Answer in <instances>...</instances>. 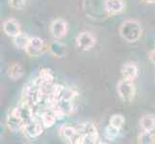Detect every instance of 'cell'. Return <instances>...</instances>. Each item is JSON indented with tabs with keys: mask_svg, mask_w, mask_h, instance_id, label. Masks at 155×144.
<instances>
[{
	"mask_svg": "<svg viewBox=\"0 0 155 144\" xmlns=\"http://www.w3.org/2000/svg\"><path fill=\"white\" fill-rule=\"evenodd\" d=\"M137 140L139 144H155V133L154 131H143L138 136Z\"/></svg>",
	"mask_w": 155,
	"mask_h": 144,
	"instance_id": "ffe728a7",
	"label": "cell"
},
{
	"mask_svg": "<svg viewBox=\"0 0 155 144\" xmlns=\"http://www.w3.org/2000/svg\"><path fill=\"white\" fill-rule=\"evenodd\" d=\"M68 143H71V144H83V136L77 131L76 134L74 135L71 138V139H69Z\"/></svg>",
	"mask_w": 155,
	"mask_h": 144,
	"instance_id": "cb8c5ba5",
	"label": "cell"
},
{
	"mask_svg": "<svg viewBox=\"0 0 155 144\" xmlns=\"http://www.w3.org/2000/svg\"><path fill=\"white\" fill-rule=\"evenodd\" d=\"M44 129L45 127L42 125L40 118L38 119L35 117L33 120H31L30 122L25 124L22 133L25 137L29 138V139H35V138L39 137L42 135Z\"/></svg>",
	"mask_w": 155,
	"mask_h": 144,
	"instance_id": "5b68a950",
	"label": "cell"
},
{
	"mask_svg": "<svg viewBox=\"0 0 155 144\" xmlns=\"http://www.w3.org/2000/svg\"><path fill=\"white\" fill-rule=\"evenodd\" d=\"M120 35L125 41L134 43L140 40L143 36L141 23L136 19H126L120 26Z\"/></svg>",
	"mask_w": 155,
	"mask_h": 144,
	"instance_id": "6da1fadb",
	"label": "cell"
},
{
	"mask_svg": "<svg viewBox=\"0 0 155 144\" xmlns=\"http://www.w3.org/2000/svg\"><path fill=\"white\" fill-rule=\"evenodd\" d=\"M26 1L27 0H9V3L15 10H22L25 7Z\"/></svg>",
	"mask_w": 155,
	"mask_h": 144,
	"instance_id": "603a6c76",
	"label": "cell"
},
{
	"mask_svg": "<svg viewBox=\"0 0 155 144\" xmlns=\"http://www.w3.org/2000/svg\"><path fill=\"white\" fill-rule=\"evenodd\" d=\"M124 123H125L124 116L122 114H113L109 119V124L110 125L117 128V129H120V130H121V128L124 127Z\"/></svg>",
	"mask_w": 155,
	"mask_h": 144,
	"instance_id": "7402d4cb",
	"label": "cell"
},
{
	"mask_svg": "<svg viewBox=\"0 0 155 144\" xmlns=\"http://www.w3.org/2000/svg\"><path fill=\"white\" fill-rule=\"evenodd\" d=\"M120 129H117V128L112 126L110 124L105 128L104 136L106 137V139L109 141L116 140L117 138L120 136Z\"/></svg>",
	"mask_w": 155,
	"mask_h": 144,
	"instance_id": "44dd1931",
	"label": "cell"
},
{
	"mask_svg": "<svg viewBox=\"0 0 155 144\" xmlns=\"http://www.w3.org/2000/svg\"><path fill=\"white\" fill-rule=\"evenodd\" d=\"M121 76L124 79L135 81L139 76V67L134 62H125L120 69Z\"/></svg>",
	"mask_w": 155,
	"mask_h": 144,
	"instance_id": "8fae6325",
	"label": "cell"
},
{
	"mask_svg": "<svg viewBox=\"0 0 155 144\" xmlns=\"http://www.w3.org/2000/svg\"><path fill=\"white\" fill-rule=\"evenodd\" d=\"M6 124L7 127L10 131L12 132H19V131H22L23 128L25 126V123L21 120L20 118L14 114L12 111L9 114V115L7 116V119H6Z\"/></svg>",
	"mask_w": 155,
	"mask_h": 144,
	"instance_id": "4fadbf2b",
	"label": "cell"
},
{
	"mask_svg": "<svg viewBox=\"0 0 155 144\" xmlns=\"http://www.w3.org/2000/svg\"><path fill=\"white\" fill-rule=\"evenodd\" d=\"M76 129L83 136V144L99 143L98 131L92 122H82L76 126Z\"/></svg>",
	"mask_w": 155,
	"mask_h": 144,
	"instance_id": "3957f363",
	"label": "cell"
},
{
	"mask_svg": "<svg viewBox=\"0 0 155 144\" xmlns=\"http://www.w3.org/2000/svg\"><path fill=\"white\" fill-rule=\"evenodd\" d=\"M40 120L41 121L45 129H48V128L53 127L58 121L56 115L50 109L42 110V111L40 114Z\"/></svg>",
	"mask_w": 155,
	"mask_h": 144,
	"instance_id": "7c38bea8",
	"label": "cell"
},
{
	"mask_svg": "<svg viewBox=\"0 0 155 144\" xmlns=\"http://www.w3.org/2000/svg\"><path fill=\"white\" fill-rule=\"evenodd\" d=\"M142 1L146 2L147 4H154L155 3V0H142Z\"/></svg>",
	"mask_w": 155,
	"mask_h": 144,
	"instance_id": "484cf974",
	"label": "cell"
},
{
	"mask_svg": "<svg viewBox=\"0 0 155 144\" xmlns=\"http://www.w3.org/2000/svg\"><path fill=\"white\" fill-rule=\"evenodd\" d=\"M39 79L41 80V82L42 85H52L54 82V73L51 70L50 68H41L39 72Z\"/></svg>",
	"mask_w": 155,
	"mask_h": 144,
	"instance_id": "ac0fdd59",
	"label": "cell"
},
{
	"mask_svg": "<svg viewBox=\"0 0 155 144\" xmlns=\"http://www.w3.org/2000/svg\"><path fill=\"white\" fill-rule=\"evenodd\" d=\"M2 29L5 35H7L8 37L13 39L22 32L19 22L15 18H8L4 20L2 23Z\"/></svg>",
	"mask_w": 155,
	"mask_h": 144,
	"instance_id": "9c48e42d",
	"label": "cell"
},
{
	"mask_svg": "<svg viewBox=\"0 0 155 144\" xmlns=\"http://www.w3.org/2000/svg\"><path fill=\"white\" fill-rule=\"evenodd\" d=\"M30 40H31V37L29 35L21 32L19 35H18L17 37H15L13 39V42L18 49L25 51V49L27 48L29 42H30Z\"/></svg>",
	"mask_w": 155,
	"mask_h": 144,
	"instance_id": "e0dca14e",
	"label": "cell"
},
{
	"mask_svg": "<svg viewBox=\"0 0 155 144\" xmlns=\"http://www.w3.org/2000/svg\"><path fill=\"white\" fill-rule=\"evenodd\" d=\"M69 29L68 23L64 18H56L50 23V33L55 40H62L67 36Z\"/></svg>",
	"mask_w": 155,
	"mask_h": 144,
	"instance_id": "52a82bcc",
	"label": "cell"
},
{
	"mask_svg": "<svg viewBox=\"0 0 155 144\" xmlns=\"http://www.w3.org/2000/svg\"><path fill=\"white\" fill-rule=\"evenodd\" d=\"M140 127L143 131H154L155 130V116L151 114H145L140 119Z\"/></svg>",
	"mask_w": 155,
	"mask_h": 144,
	"instance_id": "2e32d148",
	"label": "cell"
},
{
	"mask_svg": "<svg viewBox=\"0 0 155 144\" xmlns=\"http://www.w3.org/2000/svg\"><path fill=\"white\" fill-rule=\"evenodd\" d=\"M12 113L17 115L18 118H20L24 123H28L31 120L35 118L34 114V107L32 106L27 101H23L20 104H18L15 109H13Z\"/></svg>",
	"mask_w": 155,
	"mask_h": 144,
	"instance_id": "277c9868",
	"label": "cell"
},
{
	"mask_svg": "<svg viewBox=\"0 0 155 144\" xmlns=\"http://www.w3.org/2000/svg\"><path fill=\"white\" fill-rule=\"evenodd\" d=\"M76 133H77L76 127H73V126L63 125L60 127V129H59V135L62 136L63 139L67 140L68 142Z\"/></svg>",
	"mask_w": 155,
	"mask_h": 144,
	"instance_id": "d6986e66",
	"label": "cell"
},
{
	"mask_svg": "<svg viewBox=\"0 0 155 144\" xmlns=\"http://www.w3.org/2000/svg\"><path fill=\"white\" fill-rule=\"evenodd\" d=\"M117 91L124 103H131L136 95V85L134 81L122 78L117 82Z\"/></svg>",
	"mask_w": 155,
	"mask_h": 144,
	"instance_id": "7a4b0ae2",
	"label": "cell"
},
{
	"mask_svg": "<svg viewBox=\"0 0 155 144\" xmlns=\"http://www.w3.org/2000/svg\"><path fill=\"white\" fill-rule=\"evenodd\" d=\"M124 0H105L104 2V9L110 17L121 14L124 11Z\"/></svg>",
	"mask_w": 155,
	"mask_h": 144,
	"instance_id": "30bf717a",
	"label": "cell"
},
{
	"mask_svg": "<svg viewBox=\"0 0 155 144\" xmlns=\"http://www.w3.org/2000/svg\"><path fill=\"white\" fill-rule=\"evenodd\" d=\"M46 45L42 39L39 37H31L30 42L25 49L26 54L30 57H39L45 53Z\"/></svg>",
	"mask_w": 155,
	"mask_h": 144,
	"instance_id": "ba28073f",
	"label": "cell"
},
{
	"mask_svg": "<svg viewBox=\"0 0 155 144\" xmlns=\"http://www.w3.org/2000/svg\"><path fill=\"white\" fill-rule=\"evenodd\" d=\"M148 59H149V61H150L153 63V65L155 66V48H154L153 50H151L150 52H149Z\"/></svg>",
	"mask_w": 155,
	"mask_h": 144,
	"instance_id": "d4e9b609",
	"label": "cell"
},
{
	"mask_svg": "<svg viewBox=\"0 0 155 144\" xmlns=\"http://www.w3.org/2000/svg\"><path fill=\"white\" fill-rule=\"evenodd\" d=\"M48 51L50 54L57 59H62L67 54V47L66 45L62 43V42L55 40L51 42L48 46Z\"/></svg>",
	"mask_w": 155,
	"mask_h": 144,
	"instance_id": "9a60e30c",
	"label": "cell"
},
{
	"mask_svg": "<svg viewBox=\"0 0 155 144\" xmlns=\"http://www.w3.org/2000/svg\"><path fill=\"white\" fill-rule=\"evenodd\" d=\"M75 43L79 50L89 51L97 43V40L92 33L88 31H82L77 35L75 39Z\"/></svg>",
	"mask_w": 155,
	"mask_h": 144,
	"instance_id": "8992f818",
	"label": "cell"
},
{
	"mask_svg": "<svg viewBox=\"0 0 155 144\" xmlns=\"http://www.w3.org/2000/svg\"><path fill=\"white\" fill-rule=\"evenodd\" d=\"M25 73V69L23 66L19 62H14L12 63L7 70V74L10 79H12L13 81H18L23 77Z\"/></svg>",
	"mask_w": 155,
	"mask_h": 144,
	"instance_id": "5bb4252c",
	"label": "cell"
}]
</instances>
